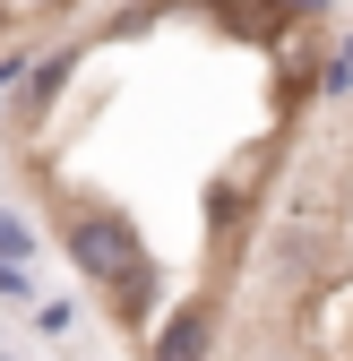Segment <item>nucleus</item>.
I'll return each instance as SVG.
<instances>
[{
	"instance_id": "obj_1",
	"label": "nucleus",
	"mask_w": 353,
	"mask_h": 361,
	"mask_svg": "<svg viewBox=\"0 0 353 361\" xmlns=\"http://www.w3.org/2000/svg\"><path fill=\"white\" fill-rule=\"evenodd\" d=\"M61 250L78 258V276H95L104 293L121 301H147L155 293V267H147V241H138V224H129L112 198H61Z\"/></svg>"
},
{
	"instance_id": "obj_2",
	"label": "nucleus",
	"mask_w": 353,
	"mask_h": 361,
	"mask_svg": "<svg viewBox=\"0 0 353 361\" xmlns=\"http://www.w3.org/2000/svg\"><path fill=\"white\" fill-rule=\"evenodd\" d=\"M207 344H215V319H207V301H190L181 319L155 336V361H207Z\"/></svg>"
},
{
	"instance_id": "obj_3",
	"label": "nucleus",
	"mask_w": 353,
	"mask_h": 361,
	"mask_svg": "<svg viewBox=\"0 0 353 361\" xmlns=\"http://www.w3.org/2000/svg\"><path fill=\"white\" fill-rule=\"evenodd\" d=\"M268 361H285V353H268Z\"/></svg>"
}]
</instances>
